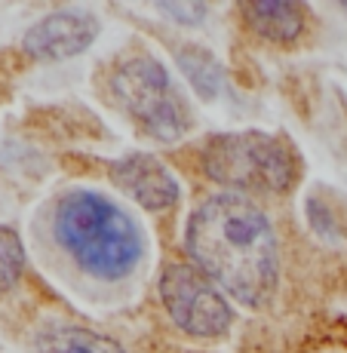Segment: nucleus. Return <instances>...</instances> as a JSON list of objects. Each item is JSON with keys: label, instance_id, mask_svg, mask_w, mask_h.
<instances>
[{"label": "nucleus", "instance_id": "1", "mask_svg": "<svg viewBox=\"0 0 347 353\" xmlns=\"http://www.w3.org/2000/svg\"><path fill=\"white\" fill-rule=\"evenodd\" d=\"M190 264L246 307L270 301L280 276L277 234L252 196L215 194L190 212L185 228Z\"/></svg>", "mask_w": 347, "mask_h": 353}, {"label": "nucleus", "instance_id": "2", "mask_svg": "<svg viewBox=\"0 0 347 353\" xmlns=\"http://www.w3.org/2000/svg\"><path fill=\"white\" fill-rule=\"evenodd\" d=\"M52 236L77 270L99 283H120L145 258V230L111 196L77 188L59 196Z\"/></svg>", "mask_w": 347, "mask_h": 353}, {"label": "nucleus", "instance_id": "3", "mask_svg": "<svg viewBox=\"0 0 347 353\" xmlns=\"http://www.w3.org/2000/svg\"><path fill=\"white\" fill-rule=\"evenodd\" d=\"M200 163L212 181L243 196L286 194L298 181L295 148L280 135L258 129L212 135L203 145Z\"/></svg>", "mask_w": 347, "mask_h": 353}, {"label": "nucleus", "instance_id": "4", "mask_svg": "<svg viewBox=\"0 0 347 353\" xmlns=\"http://www.w3.org/2000/svg\"><path fill=\"white\" fill-rule=\"evenodd\" d=\"M111 99L157 141H179L190 129V114L172 74L151 56L123 59L108 80Z\"/></svg>", "mask_w": 347, "mask_h": 353}, {"label": "nucleus", "instance_id": "5", "mask_svg": "<svg viewBox=\"0 0 347 353\" xmlns=\"http://www.w3.org/2000/svg\"><path fill=\"white\" fill-rule=\"evenodd\" d=\"M160 301L172 323L190 338H219L234 323L228 298L203 274L185 261L166 264L160 274Z\"/></svg>", "mask_w": 347, "mask_h": 353}, {"label": "nucleus", "instance_id": "6", "mask_svg": "<svg viewBox=\"0 0 347 353\" xmlns=\"http://www.w3.org/2000/svg\"><path fill=\"white\" fill-rule=\"evenodd\" d=\"M101 25L92 12L86 10H56L34 22L22 37V50L34 59L59 62V59L80 56L92 46L99 37Z\"/></svg>", "mask_w": 347, "mask_h": 353}, {"label": "nucleus", "instance_id": "7", "mask_svg": "<svg viewBox=\"0 0 347 353\" xmlns=\"http://www.w3.org/2000/svg\"><path fill=\"white\" fill-rule=\"evenodd\" d=\"M108 175H111V181L126 196H132L139 206L151 209V212L169 209L179 200V181H175V175L157 157H151V154H129V157L111 163Z\"/></svg>", "mask_w": 347, "mask_h": 353}, {"label": "nucleus", "instance_id": "8", "mask_svg": "<svg viewBox=\"0 0 347 353\" xmlns=\"http://www.w3.org/2000/svg\"><path fill=\"white\" fill-rule=\"evenodd\" d=\"M240 16L258 37L270 43H295L308 28L304 6L292 0H246L240 3Z\"/></svg>", "mask_w": 347, "mask_h": 353}, {"label": "nucleus", "instance_id": "9", "mask_svg": "<svg viewBox=\"0 0 347 353\" xmlns=\"http://www.w3.org/2000/svg\"><path fill=\"white\" fill-rule=\"evenodd\" d=\"M34 353H126L114 338L83 325H46L34 338Z\"/></svg>", "mask_w": 347, "mask_h": 353}, {"label": "nucleus", "instance_id": "10", "mask_svg": "<svg viewBox=\"0 0 347 353\" xmlns=\"http://www.w3.org/2000/svg\"><path fill=\"white\" fill-rule=\"evenodd\" d=\"M175 62H179L181 74L190 80L203 101H212L221 90V65L215 62L212 52H206L203 46H181L175 52Z\"/></svg>", "mask_w": 347, "mask_h": 353}, {"label": "nucleus", "instance_id": "11", "mask_svg": "<svg viewBox=\"0 0 347 353\" xmlns=\"http://www.w3.org/2000/svg\"><path fill=\"white\" fill-rule=\"evenodd\" d=\"M25 270V246L12 228L0 225V295H6L19 283Z\"/></svg>", "mask_w": 347, "mask_h": 353}, {"label": "nucleus", "instance_id": "12", "mask_svg": "<svg viewBox=\"0 0 347 353\" xmlns=\"http://www.w3.org/2000/svg\"><path fill=\"white\" fill-rule=\"evenodd\" d=\"M160 12H166V16L179 19V22H185V25H197L203 19V12H206V6H200V3H160Z\"/></svg>", "mask_w": 347, "mask_h": 353}, {"label": "nucleus", "instance_id": "13", "mask_svg": "<svg viewBox=\"0 0 347 353\" xmlns=\"http://www.w3.org/2000/svg\"><path fill=\"white\" fill-rule=\"evenodd\" d=\"M344 10H347V3H344Z\"/></svg>", "mask_w": 347, "mask_h": 353}]
</instances>
